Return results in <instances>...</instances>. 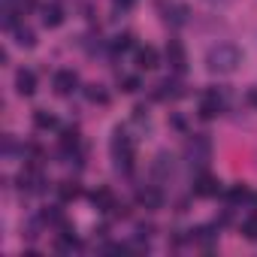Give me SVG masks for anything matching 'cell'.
Wrapping results in <instances>:
<instances>
[{
  "label": "cell",
  "mask_w": 257,
  "mask_h": 257,
  "mask_svg": "<svg viewBox=\"0 0 257 257\" xmlns=\"http://www.w3.org/2000/svg\"><path fill=\"white\" fill-rule=\"evenodd\" d=\"M242 64V55H239V49L236 46H230V43H218V46H212L209 49V55H206V67L212 70V73H233L236 67Z\"/></svg>",
  "instance_id": "obj_1"
},
{
  "label": "cell",
  "mask_w": 257,
  "mask_h": 257,
  "mask_svg": "<svg viewBox=\"0 0 257 257\" xmlns=\"http://www.w3.org/2000/svg\"><path fill=\"white\" fill-rule=\"evenodd\" d=\"M112 158H115V170L118 173H131L134 170V158H137V149H134V140L127 137L121 127L112 137Z\"/></svg>",
  "instance_id": "obj_2"
},
{
  "label": "cell",
  "mask_w": 257,
  "mask_h": 257,
  "mask_svg": "<svg viewBox=\"0 0 257 257\" xmlns=\"http://www.w3.org/2000/svg\"><path fill=\"white\" fill-rule=\"evenodd\" d=\"M43 185H46V179H43V173H40L37 164H31L28 170H22V176H19V188H22V191H28V194H40Z\"/></svg>",
  "instance_id": "obj_3"
},
{
  "label": "cell",
  "mask_w": 257,
  "mask_h": 257,
  "mask_svg": "<svg viewBox=\"0 0 257 257\" xmlns=\"http://www.w3.org/2000/svg\"><path fill=\"white\" fill-rule=\"evenodd\" d=\"M52 88H55V94H61V97L73 94V91L79 88V76H76V70H58L55 79H52Z\"/></svg>",
  "instance_id": "obj_4"
},
{
  "label": "cell",
  "mask_w": 257,
  "mask_h": 257,
  "mask_svg": "<svg viewBox=\"0 0 257 257\" xmlns=\"http://www.w3.org/2000/svg\"><path fill=\"white\" fill-rule=\"evenodd\" d=\"M221 109H224V100L218 97V91H206L203 94V100H200V118H206V121H212V118H218L221 115Z\"/></svg>",
  "instance_id": "obj_5"
},
{
  "label": "cell",
  "mask_w": 257,
  "mask_h": 257,
  "mask_svg": "<svg viewBox=\"0 0 257 257\" xmlns=\"http://www.w3.org/2000/svg\"><path fill=\"white\" fill-rule=\"evenodd\" d=\"M137 203H140L143 209L155 212V209H161V206H164V194H161V188L146 185V188H140V191H137Z\"/></svg>",
  "instance_id": "obj_6"
},
{
  "label": "cell",
  "mask_w": 257,
  "mask_h": 257,
  "mask_svg": "<svg viewBox=\"0 0 257 257\" xmlns=\"http://www.w3.org/2000/svg\"><path fill=\"white\" fill-rule=\"evenodd\" d=\"M167 64H170L176 73H185V70H188V55H185L182 43H176V40L167 43Z\"/></svg>",
  "instance_id": "obj_7"
},
{
  "label": "cell",
  "mask_w": 257,
  "mask_h": 257,
  "mask_svg": "<svg viewBox=\"0 0 257 257\" xmlns=\"http://www.w3.org/2000/svg\"><path fill=\"white\" fill-rule=\"evenodd\" d=\"M194 194H197V197H218V194H221V182H218L215 176L203 173V176H197V182H194Z\"/></svg>",
  "instance_id": "obj_8"
},
{
  "label": "cell",
  "mask_w": 257,
  "mask_h": 257,
  "mask_svg": "<svg viewBox=\"0 0 257 257\" xmlns=\"http://www.w3.org/2000/svg\"><path fill=\"white\" fill-rule=\"evenodd\" d=\"M164 22L167 25H173V28H182L185 22H188V7L185 4H164Z\"/></svg>",
  "instance_id": "obj_9"
},
{
  "label": "cell",
  "mask_w": 257,
  "mask_h": 257,
  "mask_svg": "<svg viewBox=\"0 0 257 257\" xmlns=\"http://www.w3.org/2000/svg\"><path fill=\"white\" fill-rule=\"evenodd\" d=\"M16 91H19L22 97H31V94L37 91V73H34V70H19V73H16Z\"/></svg>",
  "instance_id": "obj_10"
},
{
  "label": "cell",
  "mask_w": 257,
  "mask_h": 257,
  "mask_svg": "<svg viewBox=\"0 0 257 257\" xmlns=\"http://www.w3.org/2000/svg\"><path fill=\"white\" fill-rule=\"evenodd\" d=\"M161 64V55H158V49H152V46H143L140 52H137V67L140 70H155Z\"/></svg>",
  "instance_id": "obj_11"
},
{
  "label": "cell",
  "mask_w": 257,
  "mask_h": 257,
  "mask_svg": "<svg viewBox=\"0 0 257 257\" xmlns=\"http://www.w3.org/2000/svg\"><path fill=\"white\" fill-rule=\"evenodd\" d=\"M79 248V239L73 236V230L64 224L61 227V233H58V239H55V251H64V254H70V251H76Z\"/></svg>",
  "instance_id": "obj_12"
},
{
  "label": "cell",
  "mask_w": 257,
  "mask_h": 257,
  "mask_svg": "<svg viewBox=\"0 0 257 257\" xmlns=\"http://www.w3.org/2000/svg\"><path fill=\"white\" fill-rule=\"evenodd\" d=\"M43 25H46V28H61V25H64V10H61V4H46V7H43Z\"/></svg>",
  "instance_id": "obj_13"
},
{
  "label": "cell",
  "mask_w": 257,
  "mask_h": 257,
  "mask_svg": "<svg viewBox=\"0 0 257 257\" xmlns=\"http://www.w3.org/2000/svg\"><path fill=\"white\" fill-rule=\"evenodd\" d=\"M91 203H94L100 212H112V209H115V194H112L109 188H97V191L91 194Z\"/></svg>",
  "instance_id": "obj_14"
},
{
  "label": "cell",
  "mask_w": 257,
  "mask_h": 257,
  "mask_svg": "<svg viewBox=\"0 0 257 257\" xmlns=\"http://www.w3.org/2000/svg\"><path fill=\"white\" fill-rule=\"evenodd\" d=\"M158 91H155V97L158 100H176V97H182V91H179V82H170V79H164L161 85H155Z\"/></svg>",
  "instance_id": "obj_15"
},
{
  "label": "cell",
  "mask_w": 257,
  "mask_h": 257,
  "mask_svg": "<svg viewBox=\"0 0 257 257\" xmlns=\"http://www.w3.org/2000/svg\"><path fill=\"white\" fill-rule=\"evenodd\" d=\"M188 158H200V161H206V158H209V143H206L203 137H194V140L188 143Z\"/></svg>",
  "instance_id": "obj_16"
},
{
  "label": "cell",
  "mask_w": 257,
  "mask_h": 257,
  "mask_svg": "<svg viewBox=\"0 0 257 257\" xmlns=\"http://www.w3.org/2000/svg\"><path fill=\"white\" fill-rule=\"evenodd\" d=\"M82 194V188H79V182H61L58 185V197L64 200V203H70V200H76Z\"/></svg>",
  "instance_id": "obj_17"
},
{
  "label": "cell",
  "mask_w": 257,
  "mask_h": 257,
  "mask_svg": "<svg viewBox=\"0 0 257 257\" xmlns=\"http://www.w3.org/2000/svg\"><path fill=\"white\" fill-rule=\"evenodd\" d=\"M34 124L40 127V131H52V127H58V118L52 115V112H34Z\"/></svg>",
  "instance_id": "obj_18"
},
{
  "label": "cell",
  "mask_w": 257,
  "mask_h": 257,
  "mask_svg": "<svg viewBox=\"0 0 257 257\" xmlns=\"http://www.w3.org/2000/svg\"><path fill=\"white\" fill-rule=\"evenodd\" d=\"M16 43L25 46V49H34L37 46V34L31 28H16Z\"/></svg>",
  "instance_id": "obj_19"
},
{
  "label": "cell",
  "mask_w": 257,
  "mask_h": 257,
  "mask_svg": "<svg viewBox=\"0 0 257 257\" xmlns=\"http://www.w3.org/2000/svg\"><path fill=\"white\" fill-rule=\"evenodd\" d=\"M131 46H134V34H118L112 40V52H127Z\"/></svg>",
  "instance_id": "obj_20"
},
{
  "label": "cell",
  "mask_w": 257,
  "mask_h": 257,
  "mask_svg": "<svg viewBox=\"0 0 257 257\" xmlns=\"http://www.w3.org/2000/svg\"><path fill=\"white\" fill-rule=\"evenodd\" d=\"M248 197H251V191L242 188V185H233V188L227 191V200H230V203H242V200H248Z\"/></svg>",
  "instance_id": "obj_21"
},
{
  "label": "cell",
  "mask_w": 257,
  "mask_h": 257,
  "mask_svg": "<svg viewBox=\"0 0 257 257\" xmlns=\"http://www.w3.org/2000/svg\"><path fill=\"white\" fill-rule=\"evenodd\" d=\"M194 239H197L200 245L209 248V245L215 242V230H212V227H200V230H194Z\"/></svg>",
  "instance_id": "obj_22"
},
{
  "label": "cell",
  "mask_w": 257,
  "mask_h": 257,
  "mask_svg": "<svg viewBox=\"0 0 257 257\" xmlns=\"http://www.w3.org/2000/svg\"><path fill=\"white\" fill-rule=\"evenodd\" d=\"M121 91H127V94L140 91V79H137V76H124V79H121Z\"/></svg>",
  "instance_id": "obj_23"
},
{
  "label": "cell",
  "mask_w": 257,
  "mask_h": 257,
  "mask_svg": "<svg viewBox=\"0 0 257 257\" xmlns=\"http://www.w3.org/2000/svg\"><path fill=\"white\" fill-rule=\"evenodd\" d=\"M88 100L91 103H106V94L100 91V85H88Z\"/></svg>",
  "instance_id": "obj_24"
},
{
  "label": "cell",
  "mask_w": 257,
  "mask_h": 257,
  "mask_svg": "<svg viewBox=\"0 0 257 257\" xmlns=\"http://www.w3.org/2000/svg\"><path fill=\"white\" fill-rule=\"evenodd\" d=\"M242 233H245L248 239H257V218H248V221L242 224Z\"/></svg>",
  "instance_id": "obj_25"
},
{
  "label": "cell",
  "mask_w": 257,
  "mask_h": 257,
  "mask_svg": "<svg viewBox=\"0 0 257 257\" xmlns=\"http://www.w3.org/2000/svg\"><path fill=\"white\" fill-rule=\"evenodd\" d=\"M115 7H118V10H134L137 0H115Z\"/></svg>",
  "instance_id": "obj_26"
},
{
  "label": "cell",
  "mask_w": 257,
  "mask_h": 257,
  "mask_svg": "<svg viewBox=\"0 0 257 257\" xmlns=\"http://www.w3.org/2000/svg\"><path fill=\"white\" fill-rule=\"evenodd\" d=\"M245 100H248V103H251V106L257 109V88H248V94H245Z\"/></svg>",
  "instance_id": "obj_27"
}]
</instances>
